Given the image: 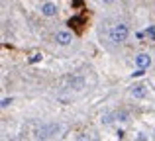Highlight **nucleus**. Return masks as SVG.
I'll return each mask as SVG.
<instances>
[{
	"label": "nucleus",
	"instance_id": "nucleus-1",
	"mask_svg": "<svg viewBox=\"0 0 155 141\" xmlns=\"http://www.w3.org/2000/svg\"><path fill=\"white\" fill-rule=\"evenodd\" d=\"M128 35H130V27L126 26V24H116V26L110 30V41L122 43V41L128 39Z\"/></svg>",
	"mask_w": 155,
	"mask_h": 141
},
{
	"label": "nucleus",
	"instance_id": "nucleus-2",
	"mask_svg": "<svg viewBox=\"0 0 155 141\" xmlns=\"http://www.w3.org/2000/svg\"><path fill=\"white\" fill-rule=\"evenodd\" d=\"M57 131H59V126L57 123H49V126H43L38 130V137L39 139H47L49 135H55Z\"/></svg>",
	"mask_w": 155,
	"mask_h": 141
},
{
	"label": "nucleus",
	"instance_id": "nucleus-3",
	"mask_svg": "<svg viewBox=\"0 0 155 141\" xmlns=\"http://www.w3.org/2000/svg\"><path fill=\"white\" fill-rule=\"evenodd\" d=\"M136 65H137V69H149V67H151V55L149 53H140L136 57Z\"/></svg>",
	"mask_w": 155,
	"mask_h": 141
},
{
	"label": "nucleus",
	"instance_id": "nucleus-4",
	"mask_svg": "<svg viewBox=\"0 0 155 141\" xmlns=\"http://www.w3.org/2000/svg\"><path fill=\"white\" fill-rule=\"evenodd\" d=\"M55 41L59 43V45H69V43L73 41V35L69 34V31H57L55 34Z\"/></svg>",
	"mask_w": 155,
	"mask_h": 141
},
{
	"label": "nucleus",
	"instance_id": "nucleus-5",
	"mask_svg": "<svg viewBox=\"0 0 155 141\" xmlns=\"http://www.w3.org/2000/svg\"><path fill=\"white\" fill-rule=\"evenodd\" d=\"M69 88H73V90H83L84 79L83 76H73V79H69Z\"/></svg>",
	"mask_w": 155,
	"mask_h": 141
},
{
	"label": "nucleus",
	"instance_id": "nucleus-6",
	"mask_svg": "<svg viewBox=\"0 0 155 141\" xmlns=\"http://www.w3.org/2000/svg\"><path fill=\"white\" fill-rule=\"evenodd\" d=\"M145 94H147V90H145L143 84H136V86L132 88V96L134 98H145Z\"/></svg>",
	"mask_w": 155,
	"mask_h": 141
},
{
	"label": "nucleus",
	"instance_id": "nucleus-7",
	"mask_svg": "<svg viewBox=\"0 0 155 141\" xmlns=\"http://www.w3.org/2000/svg\"><path fill=\"white\" fill-rule=\"evenodd\" d=\"M41 14H43V16H55V14H57V6H55L53 2L43 4V6H41Z\"/></svg>",
	"mask_w": 155,
	"mask_h": 141
},
{
	"label": "nucleus",
	"instance_id": "nucleus-8",
	"mask_svg": "<svg viewBox=\"0 0 155 141\" xmlns=\"http://www.w3.org/2000/svg\"><path fill=\"white\" fill-rule=\"evenodd\" d=\"M114 120H118V122H128L130 114L126 110H118V112H114Z\"/></svg>",
	"mask_w": 155,
	"mask_h": 141
},
{
	"label": "nucleus",
	"instance_id": "nucleus-9",
	"mask_svg": "<svg viewBox=\"0 0 155 141\" xmlns=\"http://www.w3.org/2000/svg\"><path fill=\"white\" fill-rule=\"evenodd\" d=\"M28 61H30V63H38V61H41V53H39V51H31L30 57H28Z\"/></svg>",
	"mask_w": 155,
	"mask_h": 141
},
{
	"label": "nucleus",
	"instance_id": "nucleus-10",
	"mask_svg": "<svg viewBox=\"0 0 155 141\" xmlns=\"http://www.w3.org/2000/svg\"><path fill=\"white\" fill-rule=\"evenodd\" d=\"M112 120H114V114H106V116H102V120H100V122H102V123H106V126H108V123L112 122Z\"/></svg>",
	"mask_w": 155,
	"mask_h": 141
},
{
	"label": "nucleus",
	"instance_id": "nucleus-11",
	"mask_svg": "<svg viewBox=\"0 0 155 141\" xmlns=\"http://www.w3.org/2000/svg\"><path fill=\"white\" fill-rule=\"evenodd\" d=\"M12 104V98H2V102H0V106L2 108H8Z\"/></svg>",
	"mask_w": 155,
	"mask_h": 141
},
{
	"label": "nucleus",
	"instance_id": "nucleus-12",
	"mask_svg": "<svg viewBox=\"0 0 155 141\" xmlns=\"http://www.w3.org/2000/svg\"><path fill=\"white\" fill-rule=\"evenodd\" d=\"M145 75V69H136L132 72V76H143Z\"/></svg>",
	"mask_w": 155,
	"mask_h": 141
},
{
	"label": "nucleus",
	"instance_id": "nucleus-13",
	"mask_svg": "<svg viewBox=\"0 0 155 141\" xmlns=\"http://www.w3.org/2000/svg\"><path fill=\"white\" fill-rule=\"evenodd\" d=\"M79 141H94V139H91L88 135H81V137H79Z\"/></svg>",
	"mask_w": 155,
	"mask_h": 141
},
{
	"label": "nucleus",
	"instance_id": "nucleus-14",
	"mask_svg": "<svg viewBox=\"0 0 155 141\" xmlns=\"http://www.w3.org/2000/svg\"><path fill=\"white\" fill-rule=\"evenodd\" d=\"M104 4H112V2H116V0H102Z\"/></svg>",
	"mask_w": 155,
	"mask_h": 141
},
{
	"label": "nucleus",
	"instance_id": "nucleus-15",
	"mask_svg": "<svg viewBox=\"0 0 155 141\" xmlns=\"http://www.w3.org/2000/svg\"><path fill=\"white\" fill-rule=\"evenodd\" d=\"M81 2H83V0H75V6H79V4H81Z\"/></svg>",
	"mask_w": 155,
	"mask_h": 141
}]
</instances>
